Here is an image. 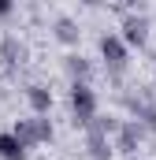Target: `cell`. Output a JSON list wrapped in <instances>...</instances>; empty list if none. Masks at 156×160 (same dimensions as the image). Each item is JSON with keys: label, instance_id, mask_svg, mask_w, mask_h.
I'll return each mask as SVG.
<instances>
[{"label": "cell", "instance_id": "9a60e30c", "mask_svg": "<svg viewBox=\"0 0 156 160\" xmlns=\"http://www.w3.org/2000/svg\"><path fill=\"white\" fill-rule=\"evenodd\" d=\"M134 160H141V157H134Z\"/></svg>", "mask_w": 156, "mask_h": 160}, {"label": "cell", "instance_id": "9c48e42d", "mask_svg": "<svg viewBox=\"0 0 156 160\" xmlns=\"http://www.w3.org/2000/svg\"><path fill=\"white\" fill-rule=\"evenodd\" d=\"M52 34H56V41H60V45H67V48H75L78 38H82V30H78V22L71 19V15H60V19L52 22Z\"/></svg>", "mask_w": 156, "mask_h": 160}, {"label": "cell", "instance_id": "8fae6325", "mask_svg": "<svg viewBox=\"0 0 156 160\" xmlns=\"http://www.w3.org/2000/svg\"><path fill=\"white\" fill-rule=\"evenodd\" d=\"M0 160H30V149L11 130H0Z\"/></svg>", "mask_w": 156, "mask_h": 160}, {"label": "cell", "instance_id": "6da1fadb", "mask_svg": "<svg viewBox=\"0 0 156 160\" xmlns=\"http://www.w3.org/2000/svg\"><path fill=\"white\" fill-rule=\"evenodd\" d=\"M67 104H71V123L82 127V130H89V123L100 116V104H97V89H93V86L75 82V86L67 89Z\"/></svg>", "mask_w": 156, "mask_h": 160}, {"label": "cell", "instance_id": "8992f818", "mask_svg": "<svg viewBox=\"0 0 156 160\" xmlns=\"http://www.w3.org/2000/svg\"><path fill=\"white\" fill-rule=\"evenodd\" d=\"M63 75L71 78V86H75V82L89 86V78H93V63H89L82 52H67V56H63Z\"/></svg>", "mask_w": 156, "mask_h": 160}, {"label": "cell", "instance_id": "7c38bea8", "mask_svg": "<svg viewBox=\"0 0 156 160\" xmlns=\"http://www.w3.org/2000/svg\"><path fill=\"white\" fill-rule=\"evenodd\" d=\"M119 127H123V119H119V116H112V112H108V116H104V112H100V116H97V119L89 123V130H85V134H100V138H112V142H115V134H119Z\"/></svg>", "mask_w": 156, "mask_h": 160}, {"label": "cell", "instance_id": "30bf717a", "mask_svg": "<svg viewBox=\"0 0 156 160\" xmlns=\"http://www.w3.org/2000/svg\"><path fill=\"white\" fill-rule=\"evenodd\" d=\"M85 157L89 160H112L115 157V142L100 138V134H85Z\"/></svg>", "mask_w": 156, "mask_h": 160}, {"label": "cell", "instance_id": "5b68a950", "mask_svg": "<svg viewBox=\"0 0 156 160\" xmlns=\"http://www.w3.org/2000/svg\"><path fill=\"white\" fill-rule=\"evenodd\" d=\"M145 127L138 119H123V127H119V134H115V153H123L126 160H134L138 157V149H141V142H145Z\"/></svg>", "mask_w": 156, "mask_h": 160}, {"label": "cell", "instance_id": "5bb4252c", "mask_svg": "<svg viewBox=\"0 0 156 160\" xmlns=\"http://www.w3.org/2000/svg\"><path fill=\"white\" fill-rule=\"evenodd\" d=\"M153 86H156V67H153Z\"/></svg>", "mask_w": 156, "mask_h": 160}, {"label": "cell", "instance_id": "4fadbf2b", "mask_svg": "<svg viewBox=\"0 0 156 160\" xmlns=\"http://www.w3.org/2000/svg\"><path fill=\"white\" fill-rule=\"evenodd\" d=\"M11 11H15V4H11V0H0V19H4V15H11Z\"/></svg>", "mask_w": 156, "mask_h": 160}, {"label": "cell", "instance_id": "277c9868", "mask_svg": "<svg viewBox=\"0 0 156 160\" xmlns=\"http://www.w3.org/2000/svg\"><path fill=\"white\" fill-rule=\"evenodd\" d=\"M26 60H30V48H26L22 38H15V34H4L0 38V67L7 75H15L19 67H26Z\"/></svg>", "mask_w": 156, "mask_h": 160}, {"label": "cell", "instance_id": "3957f363", "mask_svg": "<svg viewBox=\"0 0 156 160\" xmlns=\"http://www.w3.org/2000/svg\"><path fill=\"white\" fill-rule=\"evenodd\" d=\"M149 30H153V22H149L145 11H126L123 26H119V38L126 41V48H145L149 45Z\"/></svg>", "mask_w": 156, "mask_h": 160}, {"label": "cell", "instance_id": "7a4b0ae2", "mask_svg": "<svg viewBox=\"0 0 156 160\" xmlns=\"http://www.w3.org/2000/svg\"><path fill=\"white\" fill-rule=\"evenodd\" d=\"M97 48H100V60H104L112 82H119V78H123V71L130 67V48H126V41L119 38V34H100Z\"/></svg>", "mask_w": 156, "mask_h": 160}, {"label": "cell", "instance_id": "ba28073f", "mask_svg": "<svg viewBox=\"0 0 156 160\" xmlns=\"http://www.w3.org/2000/svg\"><path fill=\"white\" fill-rule=\"evenodd\" d=\"M11 134L26 145V149H37L41 145V127H37V116H26V119H15Z\"/></svg>", "mask_w": 156, "mask_h": 160}, {"label": "cell", "instance_id": "52a82bcc", "mask_svg": "<svg viewBox=\"0 0 156 160\" xmlns=\"http://www.w3.org/2000/svg\"><path fill=\"white\" fill-rule=\"evenodd\" d=\"M22 93H26V104L34 108V116H48V112H52V89H48V86L30 82Z\"/></svg>", "mask_w": 156, "mask_h": 160}]
</instances>
